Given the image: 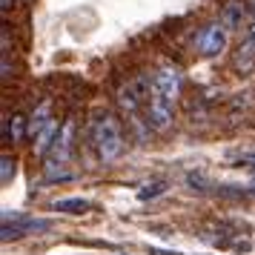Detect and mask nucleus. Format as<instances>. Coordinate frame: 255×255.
<instances>
[{"instance_id": "1", "label": "nucleus", "mask_w": 255, "mask_h": 255, "mask_svg": "<svg viewBox=\"0 0 255 255\" xmlns=\"http://www.w3.org/2000/svg\"><path fill=\"white\" fill-rule=\"evenodd\" d=\"M178 89H181V72L175 66H163L161 72H155L152 98H149V106H146V124L155 132H163L172 124V106H175V98H178Z\"/></svg>"}, {"instance_id": "2", "label": "nucleus", "mask_w": 255, "mask_h": 255, "mask_svg": "<svg viewBox=\"0 0 255 255\" xmlns=\"http://www.w3.org/2000/svg\"><path fill=\"white\" fill-rule=\"evenodd\" d=\"M92 143H95V152H98V158L104 163H112L121 158V152H124V132L118 127V121L112 115H98L92 127Z\"/></svg>"}, {"instance_id": "3", "label": "nucleus", "mask_w": 255, "mask_h": 255, "mask_svg": "<svg viewBox=\"0 0 255 255\" xmlns=\"http://www.w3.org/2000/svg\"><path fill=\"white\" fill-rule=\"evenodd\" d=\"M152 81H155V75H138L135 81H129L127 86L118 92V101H121V106L127 109L129 115H138L140 106H149Z\"/></svg>"}, {"instance_id": "4", "label": "nucleus", "mask_w": 255, "mask_h": 255, "mask_svg": "<svg viewBox=\"0 0 255 255\" xmlns=\"http://www.w3.org/2000/svg\"><path fill=\"white\" fill-rule=\"evenodd\" d=\"M49 227L52 224L46 218H29V215H20V212H3L0 238L12 241V238H20V235H29V232H37V230H49Z\"/></svg>"}, {"instance_id": "5", "label": "nucleus", "mask_w": 255, "mask_h": 255, "mask_svg": "<svg viewBox=\"0 0 255 255\" xmlns=\"http://www.w3.org/2000/svg\"><path fill=\"white\" fill-rule=\"evenodd\" d=\"M227 40H230V32L224 23H209L201 35H198V52L204 58H218L221 52L227 49Z\"/></svg>"}, {"instance_id": "6", "label": "nucleus", "mask_w": 255, "mask_h": 255, "mask_svg": "<svg viewBox=\"0 0 255 255\" xmlns=\"http://www.w3.org/2000/svg\"><path fill=\"white\" fill-rule=\"evenodd\" d=\"M244 20H247V6H244L241 0H230V3L221 9V23L227 26V32L241 29Z\"/></svg>"}, {"instance_id": "7", "label": "nucleus", "mask_w": 255, "mask_h": 255, "mask_svg": "<svg viewBox=\"0 0 255 255\" xmlns=\"http://www.w3.org/2000/svg\"><path fill=\"white\" fill-rule=\"evenodd\" d=\"M72 132H75V124H72V121H66V124H63V129H60V138L55 140V155H52L49 161L66 163L69 149H72Z\"/></svg>"}, {"instance_id": "8", "label": "nucleus", "mask_w": 255, "mask_h": 255, "mask_svg": "<svg viewBox=\"0 0 255 255\" xmlns=\"http://www.w3.org/2000/svg\"><path fill=\"white\" fill-rule=\"evenodd\" d=\"M52 207L58 209V212H66V215H83V212L92 209V204L86 198H58Z\"/></svg>"}, {"instance_id": "9", "label": "nucleus", "mask_w": 255, "mask_h": 255, "mask_svg": "<svg viewBox=\"0 0 255 255\" xmlns=\"http://www.w3.org/2000/svg\"><path fill=\"white\" fill-rule=\"evenodd\" d=\"M55 140H58V124H55V121H49L46 127L35 135V152H37V155L49 152V146H55Z\"/></svg>"}, {"instance_id": "10", "label": "nucleus", "mask_w": 255, "mask_h": 255, "mask_svg": "<svg viewBox=\"0 0 255 255\" xmlns=\"http://www.w3.org/2000/svg\"><path fill=\"white\" fill-rule=\"evenodd\" d=\"M49 121H52V118H49V104H40L35 109V115H32V121H29V135H32V138H35L37 132H40V129L46 127Z\"/></svg>"}, {"instance_id": "11", "label": "nucleus", "mask_w": 255, "mask_h": 255, "mask_svg": "<svg viewBox=\"0 0 255 255\" xmlns=\"http://www.w3.org/2000/svg\"><path fill=\"white\" fill-rule=\"evenodd\" d=\"M250 106H253V92H244V95H238L235 101H232V109H230V118H247L250 115Z\"/></svg>"}, {"instance_id": "12", "label": "nucleus", "mask_w": 255, "mask_h": 255, "mask_svg": "<svg viewBox=\"0 0 255 255\" xmlns=\"http://www.w3.org/2000/svg\"><path fill=\"white\" fill-rule=\"evenodd\" d=\"M221 198H255V186H232V184H224L215 189Z\"/></svg>"}, {"instance_id": "13", "label": "nucleus", "mask_w": 255, "mask_h": 255, "mask_svg": "<svg viewBox=\"0 0 255 255\" xmlns=\"http://www.w3.org/2000/svg\"><path fill=\"white\" fill-rule=\"evenodd\" d=\"M166 192V184L163 181H152V184H143L138 189V198L140 201H149V198H158V195H163Z\"/></svg>"}, {"instance_id": "14", "label": "nucleus", "mask_w": 255, "mask_h": 255, "mask_svg": "<svg viewBox=\"0 0 255 255\" xmlns=\"http://www.w3.org/2000/svg\"><path fill=\"white\" fill-rule=\"evenodd\" d=\"M186 184H189L192 192H207L209 186H212V181L204 172H192V175H186Z\"/></svg>"}, {"instance_id": "15", "label": "nucleus", "mask_w": 255, "mask_h": 255, "mask_svg": "<svg viewBox=\"0 0 255 255\" xmlns=\"http://www.w3.org/2000/svg\"><path fill=\"white\" fill-rule=\"evenodd\" d=\"M14 172H17V166H14V158L3 155V158H0V181H3V184H9V181L14 178Z\"/></svg>"}, {"instance_id": "16", "label": "nucleus", "mask_w": 255, "mask_h": 255, "mask_svg": "<svg viewBox=\"0 0 255 255\" xmlns=\"http://www.w3.org/2000/svg\"><path fill=\"white\" fill-rule=\"evenodd\" d=\"M235 166H250V169H255V152H241L235 158Z\"/></svg>"}, {"instance_id": "17", "label": "nucleus", "mask_w": 255, "mask_h": 255, "mask_svg": "<svg viewBox=\"0 0 255 255\" xmlns=\"http://www.w3.org/2000/svg\"><path fill=\"white\" fill-rule=\"evenodd\" d=\"M12 135H14V140L23 135V115H14L12 118Z\"/></svg>"}, {"instance_id": "18", "label": "nucleus", "mask_w": 255, "mask_h": 255, "mask_svg": "<svg viewBox=\"0 0 255 255\" xmlns=\"http://www.w3.org/2000/svg\"><path fill=\"white\" fill-rule=\"evenodd\" d=\"M12 6H14V0H0V9H3V12H9Z\"/></svg>"}, {"instance_id": "19", "label": "nucleus", "mask_w": 255, "mask_h": 255, "mask_svg": "<svg viewBox=\"0 0 255 255\" xmlns=\"http://www.w3.org/2000/svg\"><path fill=\"white\" fill-rule=\"evenodd\" d=\"M247 12L255 14V0H247Z\"/></svg>"}]
</instances>
